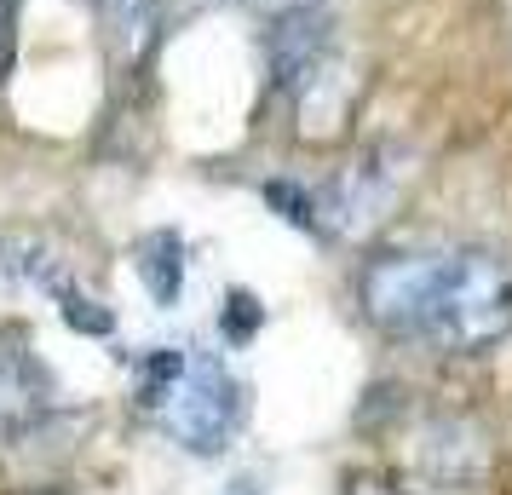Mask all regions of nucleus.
<instances>
[{
	"instance_id": "obj_13",
	"label": "nucleus",
	"mask_w": 512,
	"mask_h": 495,
	"mask_svg": "<svg viewBox=\"0 0 512 495\" xmlns=\"http://www.w3.org/2000/svg\"><path fill=\"white\" fill-rule=\"evenodd\" d=\"M351 495H397V490H386V484H374V478H357V484H351Z\"/></svg>"
},
{
	"instance_id": "obj_5",
	"label": "nucleus",
	"mask_w": 512,
	"mask_h": 495,
	"mask_svg": "<svg viewBox=\"0 0 512 495\" xmlns=\"http://www.w3.org/2000/svg\"><path fill=\"white\" fill-rule=\"evenodd\" d=\"M334 64V18L317 6L277 12L265 29V75L277 93H305Z\"/></svg>"
},
{
	"instance_id": "obj_2",
	"label": "nucleus",
	"mask_w": 512,
	"mask_h": 495,
	"mask_svg": "<svg viewBox=\"0 0 512 495\" xmlns=\"http://www.w3.org/2000/svg\"><path fill=\"white\" fill-rule=\"evenodd\" d=\"M409 179V156L397 144H374L363 162L334 173L317 190V231L328 236H369L380 219H392L397 190Z\"/></svg>"
},
{
	"instance_id": "obj_12",
	"label": "nucleus",
	"mask_w": 512,
	"mask_h": 495,
	"mask_svg": "<svg viewBox=\"0 0 512 495\" xmlns=\"http://www.w3.org/2000/svg\"><path fill=\"white\" fill-rule=\"evenodd\" d=\"M259 6L277 18V12H300V6H317V0H259Z\"/></svg>"
},
{
	"instance_id": "obj_9",
	"label": "nucleus",
	"mask_w": 512,
	"mask_h": 495,
	"mask_svg": "<svg viewBox=\"0 0 512 495\" xmlns=\"http://www.w3.org/2000/svg\"><path fill=\"white\" fill-rule=\"evenodd\" d=\"M265 208L282 213V219L300 225V231H317V190L294 185V179H271V185H265Z\"/></svg>"
},
{
	"instance_id": "obj_7",
	"label": "nucleus",
	"mask_w": 512,
	"mask_h": 495,
	"mask_svg": "<svg viewBox=\"0 0 512 495\" xmlns=\"http://www.w3.org/2000/svg\"><path fill=\"white\" fill-rule=\"evenodd\" d=\"M0 288H64V271L47 242L35 236H0Z\"/></svg>"
},
{
	"instance_id": "obj_11",
	"label": "nucleus",
	"mask_w": 512,
	"mask_h": 495,
	"mask_svg": "<svg viewBox=\"0 0 512 495\" xmlns=\"http://www.w3.org/2000/svg\"><path fill=\"white\" fill-rule=\"evenodd\" d=\"M219 329H225V340H231V346H248V340L265 329V306H259L248 288H236L231 300H225V311H219Z\"/></svg>"
},
{
	"instance_id": "obj_10",
	"label": "nucleus",
	"mask_w": 512,
	"mask_h": 495,
	"mask_svg": "<svg viewBox=\"0 0 512 495\" xmlns=\"http://www.w3.org/2000/svg\"><path fill=\"white\" fill-rule=\"evenodd\" d=\"M58 311H64V323H70L75 334H93V340H110V334H116V317L98 306V300L75 294V288H58Z\"/></svg>"
},
{
	"instance_id": "obj_1",
	"label": "nucleus",
	"mask_w": 512,
	"mask_h": 495,
	"mask_svg": "<svg viewBox=\"0 0 512 495\" xmlns=\"http://www.w3.org/2000/svg\"><path fill=\"white\" fill-rule=\"evenodd\" d=\"M426 334L443 352H484L512 334V265L489 248H461L443 254L438 300Z\"/></svg>"
},
{
	"instance_id": "obj_8",
	"label": "nucleus",
	"mask_w": 512,
	"mask_h": 495,
	"mask_svg": "<svg viewBox=\"0 0 512 495\" xmlns=\"http://www.w3.org/2000/svg\"><path fill=\"white\" fill-rule=\"evenodd\" d=\"M98 18H104L116 58H133L162 24V0H98Z\"/></svg>"
},
{
	"instance_id": "obj_3",
	"label": "nucleus",
	"mask_w": 512,
	"mask_h": 495,
	"mask_svg": "<svg viewBox=\"0 0 512 495\" xmlns=\"http://www.w3.org/2000/svg\"><path fill=\"white\" fill-rule=\"evenodd\" d=\"M438 277H443V254H380L357 277V306L380 334H397V340L426 334Z\"/></svg>"
},
{
	"instance_id": "obj_6",
	"label": "nucleus",
	"mask_w": 512,
	"mask_h": 495,
	"mask_svg": "<svg viewBox=\"0 0 512 495\" xmlns=\"http://www.w3.org/2000/svg\"><path fill=\"white\" fill-rule=\"evenodd\" d=\"M133 265H139V283L150 288L156 306H179V294H185V242H179V231L139 236Z\"/></svg>"
},
{
	"instance_id": "obj_4",
	"label": "nucleus",
	"mask_w": 512,
	"mask_h": 495,
	"mask_svg": "<svg viewBox=\"0 0 512 495\" xmlns=\"http://www.w3.org/2000/svg\"><path fill=\"white\" fill-rule=\"evenodd\" d=\"M162 421L190 455H213V449H225V438L242 421V386L231 380L225 363L196 357V363H185V375L167 386Z\"/></svg>"
},
{
	"instance_id": "obj_14",
	"label": "nucleus",
	"mask_w": 512,
	"mask_h": 495,
	"mask_svg": "<svg viewBox=\"0 0 512 495\" xmlns=\"http://www.w3.org/2000/svg\"><path fill=\"white\" fill-rule=\"evenodd\" d=\"M231 495H259V490L248 484V478H242V484H231Z\"/></svg>"
}]
</instances>
